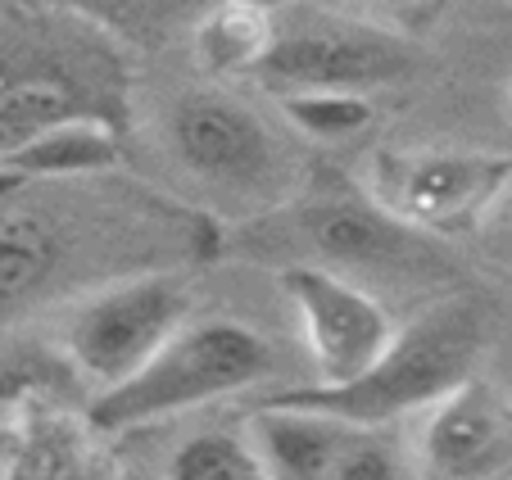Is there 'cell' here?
Instances as JSON below:
<instances>
[{"mask_svg":"<svg viewBox=\"0 0 512 480\" xmlns=\"http://www.w3.org/2000/svg\"><path fill=\"white\" fill-rule=\"evenodd\" d=\"M485 345H490L485 304L472 295H454L417 313L413 322H404L386 354L354 381L281 385V390H268L263 399L327 413L345 426H358V431H377V426H390L408 413L435 408L463 381H472L481 372Z\"/></svg>","mask_w":512,"mask_h":480,"instance_id":"6da1fadb","label":"cell"},{"mask_svg":"<svg viewBox=\"0 0 512 480\" xmlns=\"http://www.w3.org/2000/svg\"><path fill=\"white\" fill-rule=\"evenodd\" d=\"M277 372V345L241 317H204L186 322L132 381L100 390L91 399V426L100 431H136L145 422H164L191 413L223 394L254 390Z\"/></svg>","mask_w":512,"mask_h":480,"instance_id":"7a4b0ae2","label":"cell"},{"mask_svg":"<svg viewBox=\"0 0 512 480\" xmlns=\"http://www.w3.org/2000/svg\"><path fill=\"white\" fill-rule=\"evenodd\" d=\"M241 240L250 254H290L286 263H318L340 277H386V272H435V250L417 236V227L386 213L368 191L322 186L304 200H290L259 218Z\"/></svg>","mask_w":512,"mask_h":480,"instance_id":"3957f363","label":"cell"},{"mask_svg":"<svg viewBox=\"0 0 512 480\" xmlns=\"http://www.w3.org/2000/svg\"><path fill=\"white\" fill-rule=\"evenodd\" d=\"M191 313V286L173 272L127 277L118 286H105L87 295L64 327V354L78 367L82 381L96 390L132 381Z\"/></svg>","mask_w":512,"mask_h":480,"instance_id":"277c9868","label":"cell"},{"mask_svg":"<svg viewBox=\"0 0 512 480\" xmlns=\"http://www.w3.org/2000/svg\"><path fill=\"white\" fill-rule=\"evenodd\" d=\"M512 191V154L490 150H377L368 195L417 231H467Z\"/></svg>","mask_w":512,"mask_h":480,"instance_id":"5b68a950","label":"cell"},{"mask_svg":"<svg viewBox=\"0 0 512 480\" xmlns=\"http://www.w3.org/2000/svg\"><path fill=\"white\" fill-rule=\"evenodd\" d=\"M277 286L300 317L322 385H345L363 376L399 336L390 308L354 277H340L318 263H281Z\"/></svg>","mask_w":512,"mask_h":480,"instance_id":"8992f818","label":"cell"},{"mask_svg":"<svg viewBox=\"0 0 512 480\" xmlns=\"http://www.w3.org/2000/svg\"><path fill=\"white\" fill-rule=\"evenodd\" d=\"M413 73V46L395 32L349 19H313L295 32H277L259 68V82L281 91H354L368 96Z\"/></svg>","mask_w":512,"mask_h":480,"instance_id":"52a82bcc","label":"cell"},{"mask_svg":"<svg viewBox=\"0 0 512 480\" xmlns=\"http://www.w3.org/2000/svg\"><path fill=\"white\" fill-rule=\"evenodd\" d=\"M78 41H10L0 46V159L32 136L73 118H105L123 127V114L96 100V82L73 59Z\"/></svg>","mask_w":512,"mask_h":480,"instance_id":"ba28073f","label":"cell"},{"mask_svg":"<svg viewBox=\"0 0 512 480\" xmlns=\"http://www.w3.org/2000/svg\"><path fill=\"white\" fill-rule=\"evenodd\" d=\"M168 150L191 177L223 191H263L277 177L272 127L223 91H195L168 114Z\"/></svg>","mask_w":512,"mask_h":480,"instance_id":"9c48e42d","label":"cell"},{"mask_svg":"<svg viewBox=\"0 0 512 480\" xmlns=\"http://www.w3.org/2000/svg\"><path fill=\"white\" fill-rule=\"evenodd\" d=\"M422 462L435 480H512V394L476 372L431 408Z\"/></svg>","mask_w":512,"mask_h":480,"instance_id":"30bf717a","label":"cell"},{"mask_svg":"<svg viewBox=\"0 0 512 480\" xmlns=\"http://www.w3.org/2000/svg\"><path fill=\"white\" fill-rule=\"evenodd\" d=\"M358 426H345L327 413L286 408L259 399L250 413V444L272 480H327Z\"/></svg>","mask_w":512,"mask_h":480,"instance_id":"8fae6325","label":"cell"},{"mask_svg":"<svg viewBox=\"0 0 512 480\" xmlns=\"http://www.w3.org/2000/svg\"><path fill=\"white\" fill-rule=\"evenodd\" d=\"M68 263V231L50 209L0 204V313L28 308L59 281Z\"/></svg>","mask_w":512,"mask_h":480,"instance_id":"7c38bea8","label":"cell"},{"mask_svg":"<svg viewBox=\"0 0 512 480\" xmlns=\"http://www.w3.org/2000/svg\"><path fill=\"white\" fill-rule=\"evenodd\" d=\"M118 136H123V127L105 123V118H73V123H59V127H50V132L32 136L19 150H10L0 159V168L14 173L23 186L73 182V177L109 173V168H118V159H123Z\"/></svg>","mask_w":512,"mask_h":480,"instance_id":"4fadbf2b","label":"cell"},{"mask_svg":"<svg viewBox=\"0 0 512 480\" xmlns=\"http://www.w3.org/2000/svg\"><path fill=\"white\" fill-rule=\"evenodd\" d=\"M272 46H277L272 14L241 5V0L213 5L191 28V55L209 77H245V73L259 77Z\"/></svg>","mask_w":512,"mask_h":480,"instance_id":"5bb4252c","label":"cell"},{"mask_svg":"<svg viewBox=\"0 0 512 480\" xmlns=\"http://www.w3.org/2000/svg\"><path fill=\"white\" fill-rule=\"evenodd\" d=\"M277 105H281V118L300 136L331 141V145L368 132L377 123L372 96H354V91H281Z\"/></svg>","mask_w":512,"mask_h":480,"instance_id":"9a60e30c","label":"cell"},{"mask_svg":"<svg viewBox=\"0 0 512 480\" xmlns=\"http://www.w3.org/2000/svg\"><path fill=\"white\" fill-rule=\"evenodd\" d=\"M164 480H272L254 453L250 435L232 431H195L168 458Z\"/></svg>","mask_w":512,"mask_h":480,"instance_id":"2e32d148","label":"cell"},{"mask_svg":"<svg viewBox=\"0 0 512 480\" xmlns=\"http://www.w3.org/2000/svg\"><path fill=\"white\" fill-rule=\"evenodd\" d=\"M327 480H408V467L390 440H377L372 431H354V440L345 444Z\"/></svg>","mask_w":512,"mask_h":480,"instance_id":"e0dca14e","label":"cell"},{"mask_svg":"<svg viewBox=\"0 0 512 480\" xmlns=\"http://www.w3.org/2000/svg\"><path fill=\"white\" fill-rule=\"evenodd\" d=\"M381 10H390V14H417V10H426L431 0H377Z\"/></svg>","mask_w":512,"mask_h":480,"instance_id":"ac0fdd59","label":"cell"},{"mask_svg":"<svg viewBox=\"0 0 512 480\" xmlns=\"http://www.w3.org/2000/svg\"><path fill=\"white\" fill-rule=\"evenodd\" d=\"M241 5H254V10H263V14H277V10H286V5H295V0H241Z\"/></svg>","mask_w":512,"mask_h":480,"instance_id":"d6986e66","label":"cell"},{"mask_svg":"<svg viewBox=\"0 0 512 480\" xmlns=\"http://www.w3.org/2000/svg\"><path fill=\"white\" fill-rule=\"evenodd\" d=\"M73 5H82V0H73Z\"/></svg>","mask_w":512,"mask_h":480,"instance_id":"ffe728a7","label":"cell"}]
</instances>
